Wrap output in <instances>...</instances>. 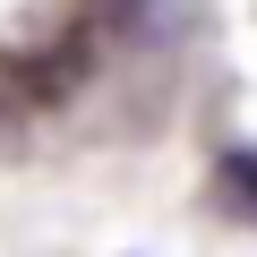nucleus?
<instances>
[{"instance_id": "f257e3e1", "label": "nucleus", "mask_w": 257, "mask_h": 257, "mask_svg": "<svg viewBox=\"0 0 257 257\" xmlns=\"http://www.w3.org/2000/svg\"><path fill=\"white\" fill-rule=\"evenodd\" d=\"M214 189H223L231 206H248V214H257V155H248V146H231V155H223V172H214Z\"/></svg>"}]
</instances>
